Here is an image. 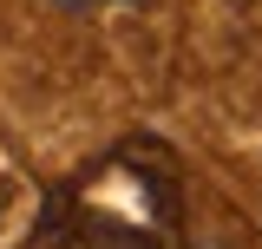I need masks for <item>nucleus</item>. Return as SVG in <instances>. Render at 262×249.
Here are the masks:
<instances>
[{
  "mask_svg": "<svg viewBox=\"0 0 262 249\" xmlns=\"http://www.w3.org/2000/svg\"><path fill=\"white\" fill-rule=\"evenodd\" d=\"M53 7H66V13H85V7H131V0H53Z\"/></svg>",
  "mask_w": 262,
  "mask_h": 249,
  "instance_id": "1",
  "label": "nucleus"
}]
</instances>
